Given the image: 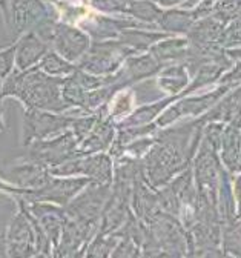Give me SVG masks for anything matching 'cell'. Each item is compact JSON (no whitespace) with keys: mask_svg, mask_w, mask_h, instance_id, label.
<instances>
[{"mask_svg":"<svg viewBox=\"0 0 241 258\" xmlns=\"http://www.w3.org/2000/svg\"><path fill=\"white\" fill-rule=\"evenodd\" d=\"M5 26L19 39L28 31H37L57 22V7L46 0H0Z\"/></svg>","mask_w":241,"mask_h":258,"instance_id":"1","label":"cell"},{"mask_svg":"<svg viewBox=\"0 0 241 258\" xmlns=\"http://www.w3.org/2000/svg\"><path fill=\"white\" fill-rule=\"evenodd\" d=\"M19 212L13 218L10 228L7 229V253L8 256H36V226L34 215L31 214L28 203L23 197L17 196Z\"/></svg>","mask_w":241,"mask_h":258,"instance_id":"2","label":"cell"},{"mask_svg":"<svg viewBox=\"0 0 241 258\" xmlns=\"http://www.w3.org/2000/svg\"><path fill=\"white\" fill-rule=\"evenodd\" d=\"M73 120V117H63L57 112L28 108L23 117L22 145L28 146L32 142L60 136L71 127Z\"/></svg>","mask_w":241,"mask_h":258,"instance_id":"3","label":"cell"},{"mask_svg":"<svg viewBox=\"0 0 241 258\" xmlns=\"http://www.w3.org/2000/svg\"><path fill=\"white\" fill-rule=\"evenodd\" d=\"M79 140L71 133H63L52 139L37 140L28 145L29 148V158L39 161L48 169L55 168L65 161L83 155L79 149Z\"/></svg>","mask_w":241,"mask_h":258,"instance_id":"4","label":"cell"},{"mask_svg":"<svg viewBox=\"0 0 241 258\" xmlns=\"http://www.w3.org/2000/svg\"><path fill=\"white\" fill-rule=\"evenodd\" d=\"M89 178L52 177L49 183L39 189L22 190L19 196L26 202H46L57 206H66L88 184Z\"/></svg>","mask_w":241,"mask_h":258,"instance_id":"5","label":"cell"},{"mask_svg":"<svg viewBox=\"0 0 241 258\" xmlns=\"http://www.w3.org/2000/svg\"><path fill=\"white\" fill-rule=\"evenodd\" d=\"M49 45L51 49H54L63 58L74 63L82 60L88 52L89 37L80 28L57 20L52 26Z\"/></svg>","mask_w":241,"mask_h":258,"instance_id":"6","label":"cell"},{"mask_svg":"<svg viewBox=\"0 0 241 258\" xmlns=\"http://www.w3.org/2000/svg\"><path fill=\"white\" fill-rule=\"evenodd\" d=\"M4 177L7 183H11L13 186L19 187L22 192V190L43 187L46 183L51 181L54 175L49 172L46 166H43L39 161L28 158L26 161L11 166Z\"/></svg>","mask_w":241,"mask_h":258,"instance_id":"7","label":"cell"},{"mask_svg":"<svg viewBox=\"0 0 241 258\" xmlns=\"http://www.w3.org/2000/svg\"><path fill=\"white\" fill-rule=\"evenodd\" d=\"M49 49V43L43 40L36 31L25 32L16 42V68L25 71L37 67Z\"/></svg>","mask_w":241,"mask_h":258,"instance_id":"8","label":"cell"},{"mask_svg":"<svg viewBox=\"0 0 241 258\" xmlns=\"http://www.w3.org/2000/svg\"><path fill=\"white\" fill-rule=\"evenodd\" d=\"M37 67L45 74L52 76V77H66V76H71L77 70V64H74L73 61H68L60 54H57L54 49H49L43 55V58L39 61Z\"/></svg>","mask_w":241,"mask_h":258,"instance_id":"9","label":"cell"},{"mask_svg":"<svg viewBox=\"0 0 241 258\" xmlns=\"http://www.w3.org/2000/svg\"><path fill=\"white\" fill-rule=\"evenodd\" d=\"M16 70V43L0 49V79H7Z\"/></svg>","mask_w":241,"mask_h":258,"instance_id":"10","label":"cell"},{"mask_svg":"<svg viewBox=\"0 0 241 258\" xmlns=\"http://www.w3.org/2000/svg\"><path fill=\"white\" fill-rule=\"evenodd\" d=\"M129 7L131 8L128 11L132 16L143 19V20H154L155 16H157V10L149 2H131Z\"/></svg>","mask_w":241,"mask_h":258,"instance_id":"11","label":"cell"},{"mask_svg":"<svg viewBox=\"0 0 241 258\" xmlns=\"http://www.w3.org/2000/svg\"><path fill=\"white\" fill-rule=\"evenodd\" d=\"M91 5L100 11H125L126 0H89Z\"/></svg>","mask_w":241,"mask_h":258,"instance_id":"12","label":"cell"},{"mask_svg":"<svg viewBox=\"0 0 241 258\" xmlns=\"http://www.w3.org/2000/svg\"><path fill=\"white\" fill-rule=\"evenodd\" d=\"M0 256H8L7 253V234L0 232Z\"/></svg>","mask_w":241,"mask_h":258,"instance_id":"13","label":"cell"},{"mask_svg":"<svg viewBox=\"0 0 241 258\" xmlns=\"http://www.w3.org/2000/svg\"><path fill=\"white\" fill-rule=\"evenodd\" d=\"M5 131V121H4V108H2V99H0V133Z\"/></svg>","mask_w":241,"mask_h":258,"instance_id":"14","label":"cell"},{"mask_svg":"<svg viewBox=\"0 0 241 258\" xmlns=\"http://www.w3.org/2000/svg\"><path fill=\"white\" fill-rule=\"evenodd\" d=\"M2 86H4V79H0V91H2Z\"/></svg>","mask_w":241,"mask_h":258,"instance_id":"15","label":"cell"},{"mask_svg":"<svg viewBox=\"0 0 241 258\" xmlns=\"http://www.w3.org/2000/svg\"><path fill=\"white\" fill-rule=\"evenodd\" d=\"M46 2H52V4H55V0H46Z\"/></svg>","mask_w":241,"mask_h":258,"instance_id":"16","label":"cell"}]
</instances>
